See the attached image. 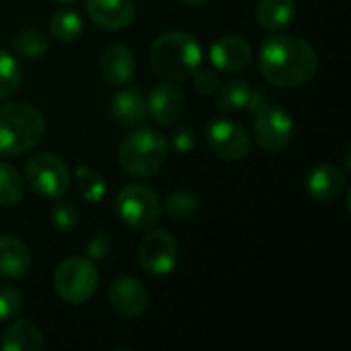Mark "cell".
Masks as SVG:
<instances>
[{"label":"cell","mask_w":351,"mask_h":351,"mask_svg":"<svg viewBox=\"0 0 351 351\" xmlns=\"http://www.w3.org/2000/svg\"><path fill=\"white\" fill-rule=\"evenodd\" d=\"M49 33L58 41H76L82 33V21L74 10H56L49 16Z\"/></svg>","instance_id":"cell-26"},{"label":"cell","mask_w":351,"mask_h":351,"mask_svg":"<svg viewBox=\"0 0 351 351\" xmlns=\"http://www.w3.org/2000/svg\"><path fill=\"white\" fill-rule=\"evenodd\" d=\"M84 251H86V257L90 261H103V259H107L109 253H111V237L107 232H103V230L95 232L86 241Z\"/></svg>","instance_id":"cell-30"},{"label":"cell","mask_w":351,"mask_h":351,"mask_svg":"<svg viewBox=\"0 0 351 351\" xmlns=\"http://www.w3.org/2000/svg\"><path fill=\"white\" fill-rule=\"evenodd\" d=\"M115 212L123 224L136 230L152 228L162 216V202L148 185H125L115 197Z\"/></svg>","instance_id":"cell-6"},{"label":"cell","mask_w":351,"mask_h":351,"mask_svg":"<svg viewBox=\"0 0 351 351\" xmlns=\"http://www.w3.org/2000/svg\"><path fill=\"white\" fill-rule=\"evenodd\" d=\"M111 115L119 125L134 128L148 117L146 99L138 88H123L111 101Z\"/></svg>","instance_id":"cell-19"},{"label":"cell","mask_w":351,"mask_h":351,"mask_svg":"<svg viewBox=\"0 0 351 351\" xmlns=\"http://www.w3.org/2000/svg\"><path fill=\"white\" fill-rule=\"evenodd\" d=\"M136 56L128 45L113 43L101 56V74L111 86H123L134 78Z\"/></svg>","instance_id":"cell-17"},{"label":"cell","mask_w":351,"mask_h":351,"mask_svg":"<svg viewBox=\"0 0 351 351\" xmlns=\"http://www.w3.org/2000/svg\"><path fill=\"white\" fill-rule=\"evenodd\" d=\"M84 8L88 19L107 31H121L130 27L136 16L134 0H86Z\"/></svg>","instance_id":"cell-16"},{"label":"cell","mask_w":351,"mask_h":351,"mask_svg":"<svg viewBox=\"0 0 351 351\" xmlns=\"http://www.w3.org/2000/svg\"><path fill=\"white\" fill-rule=\"evenodd\" d=\"M304 185H306L308 195L315 202L329 204V202H335L337 197H341V193L348 187V177H346V171L339 169L337 165L323 162L308 171Z\"/></svg>","instance_id":"cell-15"},{"label":"cell","mask_w":351,"mask_h":351,"mask_svg":"<svg viewBox=\"0 0 351 351\" xmlns=\"http://www.w3.org/2000/svg\"><path fill=\"white\" fill-rule=\"evenodd\" d=\"M253 113H255L253 136L261 150L274 154L290 146L294 136V121L284 107L267 101Z\"/></svg>","instance_id":"cell-7"},{"label":"cell","mask_w":351,"mask_h":351,"mask_svg":"<svg viewBox=\"0 0 351 351\" xmlns=\"http://www.w3.org/2000/svg\"><path fill=\"white\" fill-rule=\"evenodd\" d=\"M171 144H173V148H175L177 152L185 154V152H191V150L195 148V144H197V136H195L193 128H189V125H181V128H177V130H175V134H173V138H171Z\"/></svg>","instance_id":"cell-32"},{"label":"cell","mask_w":351,"mask_h":351,"mask_svg":"<svg viewBox=\"0 0 351 351\" xmlns=\"http://www.w3.org/2000/svg\"><path fill=\"white\" fill-rule=\"evenodd\" d=\"M21 80L23 72L19 60L8 51L0 49V99H8L10 95H14L21 86Z\"/></svg>","instance_id":"cell-27"},{"label":"cell","mask_w":351,"mask_h":351,"mask_svg":"<svg viewBox=\"0 0 351 351\" xmlns=\"http://www.w3.org/2000/svg\"><path fill=\"white\" fill-rule=\"evenodd\" d=\"M109 304L123 319H136L146 313L150 294L142 282L130 276H119L109 286Z\"/></svg>","instance_id":"cell-11"},{"label":"cell","mask_w":351,"mask_h":351,"mask_svg":"<svg viewBox=\"0 0 351 351\" xmlns=\"http://www.w3.org/2000/svg\"><path fill=\"white\" fill-rule=\"evenodd\" d=\"M56 2H60V4H76L78 0H56Z\"/></svg>","instance_id":"cell-34"},{"label":"cell","mask_w":351,"mask_h":351,"mask_svg":"<svg viewBox=\"0 0 351 351\" xmlns=\"http://www.w3.org/2000/svg\"><path fill=\"white\" fill-rule=\"evenodd\" d=\"M99 286V271L88 257H68L53 274V290L68 304H84Z\"/></svg>","instance_id":"cell-5"},{"label":"cell","mask_w":351,"mask_h":351,"mask_svg":"<svg viewBox=\"0 0 351 351\" xmlns=\"http://www.w3.org/2000/svg\"><path fill=\"white\" fill-rule=\"evenodd\" d=\"M10 47L14 49L16 56L25 58V60H37V58H43L47 53L49 37L41 29L27 27V29H21L19 33L12 35Z\"/></svg>","instance_id":"cell-22"},{"label":"cell","mask_w":351,"mask_h":351,"mask_svg":"<svg viewBox=\"0 0 351 351\" xmlns=\"http://www.w3.org/2000/svg\"><path fill=\"white\" fill-rule=\"evenodd\" d=\"M2 351H39L43 350V333L31 321H14L0 337Z\"/></svg>","instance_id":"cell-20"},{"label":"cell","mask_w":351,"mask_h":351,"mask_svg":"<svg viewBox=\"0 0 351 351\" xmlns=\"http://www.w3.org/2000/svg\"><path fill=\"white\" fill-rule=\"evenodd\" d=\"M199 208H202V199L189 189L173 191L162 204V210L177 222H189L199 212Z\"/></svg>","instance_id":"cell-23"},{"label":"cell","mask_w":351,"mask_h":351,"mask_svg":"<svg viewBox=\"0 0 351 351\" xmlns=\"http://www.w3.org/2000/svg\"><path fill=\"white\" fill-rule=\"evenodd\" d=\"M150 66L167 80H187L204 62L197 39L185 31H167L150 45Z\"/></svg>","instance_id":"cell-2"},{"label":"cell","mask_w":351,"mask_h":351,"mask_svg":"<svg viewBox=\"0 0 351 351\" xmlns=\"http://www.w3.org/2000/svg\"><path fill=\"white\" fill-rule=\"evenodd\" d=\"M169 156L167 138L154 128L134 125L119 144V165L136 179L154 177Z\"/></svg>","instance_id":"cell-3"},{"label":"cell","mask_w":351,"mask_h":351,"mask_svg":"<svg viewBox=\"0 0 351 351\" xmlns=\"http://www.w3.org/2000/svg\"><path fill=\"white\" fill-rule=\"evenodd\" d=\"M74 183H76L80 197L86 199L88 204H99L107 193L105 179L101 177L99 171H95L90 167H78L74 171Z\"/></svg>","instance_id":"cell-24"},{"label":"cell","mask_w":351,"mask_h":351,"mask_svg":"<svg viewBox=\"0 0 351 351\" xmlns=\"http://www.w3.org/2000/svg\"><path fill=\"white\" fill-rule=\"evenodd\" d=\"M25 179H27V185L35 193L58 199L68 191L72 173H70V167L60 156L51 152H41V154H35L27 162Z\"/></svg>","instance_id":"cell-8"},{"label":"cell","mask_w":351,"mask_h":351,"mask_svg":"<svg viewBox=\"0 0 351 351\" xmlns=\"http://www.w3.org/2000/svg\"><path fill=\"white\" fill-rule=\"evenodd\" d=\"M259 70L263 78L282 88H296L311 82L319 70L315 47L294 35H274L259 49Z\"/></svg>","instance_id":"cell-1"},{"label":"cell","mask_w":351,"mask_h":351,"mask_svg":"<svg viewBox=\"0 0 351 351\" xmlns=\"http://www.w3.org/2000/svg\"><path fill=\"white\" fill-rule=\"evenodd\" d=\"M208 148L222 160H243L251 150V138L247 130L226 117H216L206 128Z\"/></svg>","instance_id":"cell-9"},{"label":"cell","mask_w":351,"mask_h":351,"mask_svg":"<svg viewBox=\"0 0 351 351\" xmlns=\"http://www.w3.org/2000/svg\"><path fill=\"white\" fill-rule=\"evenodd\" d=\"M45 134V117L31 103L0 105V156L33 150Z\"/></svg>","instance_id":"cell-4"},{"label":"cell","mask_w":351,"mask_h":351,"mask_svg":"<svg viewBox=\"0 0 351 351\" xmlns=\"http://www.w3.org/2000/svg\"><path fill=\"white\" fill-rule=\"evenodd\" d=\"M214 95H216L218 109L228 111V113H232V111H251L253 113L255 109H259L263 103L269 101L261 86L251 84L241 78H232V80L220 84Z\"/></svg>","instance_id":"cell-12"},{"label":"cell","mask_w":351,"mask_h":351,"mask_svg":"<svg viewBox=\"0 0 351 351\" xmlns=\"http://www.w3.org/2000/svg\"><path fill=\"white\" fill-rule=\"evenodd\" d=\"M193 86L197 88V93L202 95H214L220 86V78L216 74V70H210V68H197L193 72Z\"/></svg>","instance_id":"cell-31"},{"label":"cell","mask_w":351,"mask_h":351,"mask_svg":"<svg viewBox=\"0 0 351 351\" xmlns=\"http://www.w3.org/2000/svg\"><path fill=\"white\" fill-rule=\"evenodd\" d=\"M138 261L152 276H167L179 261V245L167 230H150L138 245Z\"/></svg>","instance_id":"cell-10"},{"label":"cell","mask_w":351,"mask_h":351,"mask_svg":"<svg viewBox=\"0 0 351 351\" xmlns=\"http://www.w3.org/2000/svg\"><path fill=\"white\" fill-rule=\"evenodd\" d=\"M253 60V49L243 35H224L210 47V62L220 72H241Z\"/></svg>","instance_id":"cell-14"},{"label":"cell","mask_w":351,"mask_h":351,"mask_svg":"<svg viewBox=\"0 0 351 351\" xmlns=\"http://www.w3.org/2000/svg\"><path fill=\"white\" fill-rule=\"evenodd\" d=\"M51 222L60 230H74L80 222V214L70 202H56L51 208Z\"/></svg>","instance_id":"cell-29"},{"label":"cell","mask_w":351,"mask_h":351,"mask_svg":"<svg viewBox=\"0 0 351 351\" xmlns=\"http://www.w3.org/2000/svg\"><path fill=\"white\" fill-rule=\"evenodd\" d=\"M146 109H148V115L158 125H171L179 121V117L185 111V95L171 80L160 82L150 90L146 99Z\"/></svg>","instance_id":"cell-13"},{"label":"cell","mask_w":351,"mask_h":351,"mask_svg":"<svg viewBox=\"0 0 351 351\" xmlns=\"http://www.w3.org/2000/svg\"><path fill=\"white\" fill-rule=\"evenodd\" d=\"M257 23L265 31H282L296 16V0H259Z\"/></svg>","instance_id":"cell-21"},{"label":"cell","mask_w":351,"mask_h":351,"mask_svg":"<svg viewBox=\"0 0 351 351\" xmlns=\"http://www.w3.org/2000/svg\"><path fill=\"white\" fill-rule=\"evenodd\" d=\"M23 306H25L23 292L14 286L0 284V323L16 319Z\"/></svg>","instance_id":"cell-28"},{"label":"cell","mask_w":351,"mask_h":351,"mask_svg":"<svg viewBox=\"0 0 351 351\" xmlns=\"http://www.w3.org/2000/svg\"><path fill=\"white\" fill-rule=\"evenodd\" d=\"M23 195H25V183L21 173L12 165L0 160V206L12 208L21 204Z\"/></svg>","instance_id":"cell-25"},{"label":"cell","mask_w":351,"mask_h":351,"mask_svg":"<svg viewBox=\"0 0 351 351\" xmlns=\"http://www.w3.org/2000/svg\"><path fill=\"white\" fill-rule=\"evenodd\" d=\"M185 4H189V6H202V4H206L208 0H183Z\"/></svg>","instance_id":"cell-33"},{"label":"cell","mask_w":351,"mask_h":351,"mask_svg":"<svg viewBox=\"0 0 351 351\" xmlns=\"http://www.w3.org/2000/svg\"><path fill=\"white\" fill-rule=\"evenodd\" d=\"M31 267L29 247L10 234H0V278H23Z\"/></svg>","instance_id":"cell-18"}]
</instances>
